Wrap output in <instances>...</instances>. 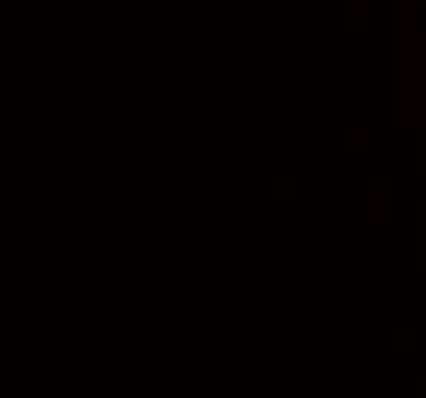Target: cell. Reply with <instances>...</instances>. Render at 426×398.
Masks as SVG:
<instances>
[{"label":"cell","mask_w":426,"mask_h":398,"mask_svg":"<svg viewBox=\"0 0 426 398\" xmlns=\"http://www.w3.org/2000/svg\"><path fill=\"white\" fill-rule=\"evenodd\" d=\"M270 196L279 202V199H291V181L289 178H273L270 181Z\"/></svg>","instance_id":"cell-1"}]
</instances>
